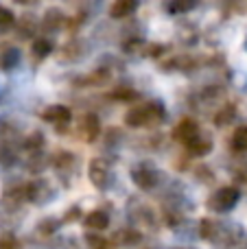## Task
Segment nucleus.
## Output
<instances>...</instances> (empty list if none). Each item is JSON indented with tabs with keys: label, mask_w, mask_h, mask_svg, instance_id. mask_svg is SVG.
Wrapping results in <instances>:
<instances>
[{
	"label": "nucleus",
	"mask_w": 247,
	"mask_h": 249,
	"mask_svg": "<svg viewBox=\"0 0 247 249\" xmlns=\"http://www.w3.org/2000/svg\"><path fill=\"white\" fill-rule=\"evenodd\" d=\"M164 118V109L160 103H147V105H138V107H131L125 114V123L129 127H147V124L160 123Z\"/></svg>",
	"instance_id": "nucleus-1"
},
{
	"label": "nucleus",
	"mask_w": 247,
	"mask_h": 249,
	"mask_svg": "<svg viewBox=\"0 0 247 249\" xmlns=\"http://www.w3.org/2000/svg\"><path fill=\"white\" fill-rule=\"evenodd\" d=\"M239 203V190L236 188H219L212 197L208 199V208L217 212H228Z\"/></svg>",
	"instance_id": "nucleus-2"
},
{
	"label": "nucleus",
	"mask_w": 247,
	"mask_h": 249,
	"mask_svg": "<svg viewBox=\"0 0 247 249\" xmlns=\"http://www.w3.org/2000/svg\"><path fill=\"white\" fill-rule=\"evenodd\" d=\"M197 133H199V124L195 121H191V118H184V121H179L175 124L173 129V138L177 142H186V144H191L193 140L197 138Z\"/></svg>",
	"instance_id": "nucleus-3"
},
{
	"label": "nucleus",
	"mask_w": 247,
	"mask_h": 249,
	"mask_svg": "<svg viewBox=\"0 0 247 249\" xmlns=\"http://www.w3.org/2000/svg\"><path fill=\"white\" fill-rule=\"evenodd\" d=\"M99 131H101L99 118H96L94 114H86V116L81 118V123H79V133H81V138L86 142H94Z\"/></svg>",
	"instance_id": "nucleus-4"
},
{
	"label": "nucleus",
	"mask_w": 247,
	"mask_h": 249,
	"mask_svg": "<svg viewBox=\"0 0 247 249\" xmlns=\"http://www.w3.org/2000/svg\"><path fill=\"white\" fill-rule=\"evenodd\" d=\"M131 177H134L136 186H140V188H144V190L153 188V186L158 184V173L153 171V168H147V166L134 168V173H131Z\"/></svg>",
	"instance_id": "nucleus-5"
},
{
	"label": "nucleus",
	"mask_w": 247,
	"mask_h": 249,
	"mask_svg": "<svg viewBox=\"0 0 247 249\" xmlns=\"http://www.w3.org/2000/svg\"><path fill=\"white\" fill-rule=\"evenodd\" d=\"M70 109L66 107V105H51V107L46 109V112L42 114V118L46 123H53V124H66L70 121Z\"/></svg>",
	"instance_id": "nucleus-6"
},
{
	"label": "nucleus",
	"mask_w": 247,
	"mask_h": 249,
	"mask_svg": "<svg viewBox=\"0 0 247 249\" xmlns=\"http://www.w3.org/2000/svg\"><path fill=\"white\" fill-rule=\"evenodd\" d=\"M90 179H92V184H94L96 188H103V186L107 184L109 171H107V166H105V162L94 160V162L90 164Z\"/></svg>",
	"instance_id": "nucleus-7"
},
{
	"label": "nucleus",
	"mask_w": 247,
	"mask_h": 249,
	"mask_svg": "<svg viewBox=\"0 0 247 249\" xmlns=\"http://www.w3.org/2000/svg\"><path fill=\"white\" fill-rule=\"evenodd\" d=\"M86 225L99 232V230H105L109 225V216L105 214V212H101V210H94V212H90V214L86 216Z\"/></svg>",
	"instance_id": "nucleus-8"
},
{
	"label": "nucleus",
	"mask_w": 247,
	"mask_h": 249,
	"mask_svg": "<svg viewBox=\"0 0 247 249\" xmlns=\"http://www.w3.org/2000/svg\"><path fill=\"white\" fill-rule=\"evenodd\" d=\"M136 7H138V4H136L134 0H116V2L112 4V9H109V13H112V18H125V16H129L131 11H136Z\"/></svg>",
	"instance_id": "nucleus-9"
},
{
	"label": "nucleus",
	"mask_w": 247,
	"mask_h": 249,
	"mask_svg": "<svg viewBox=\"0 0 247 249\" xmlns=\"http://www.w3.org/2000/svg\"><path fill=\"white\" fill-rule=\"evenodd\" d=\"M232 149L234 151H247V127H239L232 136Z\"/></svg>",
	"instance_id": "nucleus-10"
},
{
	"label": "nucleus",
	"mask_w": 247,
	"mask_h": 249,
	"mask_svg": "<svg viewBox=\"0 0 247 249\" xmlns=\"http://www.w3.org/2000/svg\"><path fill=\"white\" fill-rule=\"evenodd\" d=\"M114 241L125 247H131V245H136V243H140V234L131 232V230H125V232H118L116 236H114Z\"/></svg>",
	"instance_id": "nucleus-11"
},
{
	"label": "nucleus",
	"mask_w": 247,
	"mask_h": 249,
	"mask_svg": "<svg viewBox=\"0 0 247 249\" xmlns=\"http://www.w3.org/2000/svg\"><path fill=\"white\" fill-rule=\"evenodd\" d=\"M188 146H191V153L193 155H206L210 149H212V142L204 140V138H195V140H193Z\"/></svg>",
	"instance_id": "nucleus-12"
},
{
	"label": "nucleus",
	"mask_w": 247,
	"mask_h": 249,
	"mask_svg": "<svg viewBox=\"0 0 247 249\" xmlns=\"http://www.w3.org/2000/svg\"><path fill=\"white\" fill-rule=\"evenodd\" d=\"M51 51H53V46L46 42V39H35L33 42V55L37 57V59H44Z\"/></svg>",
	"instance_id": "nucleus-13"
},
{
	"label": "nucleus",
	"mask_w": 247,
	"mask_h": 249,
	"mask_svg": "<svg viewBox=\"0 0 247 249\" xmlns=\"http://www.w3.org/2000/svg\"><path fill=\"white\" fill-rule=\"evenodd\" d=\"M234 114H236L234 105H228V107L223 109L221 114H217V118H214V123H217L219 127H223V124H226V123H230L232 118H234Z\"/></svg>",
	"instance_id": "nucleus-14"
},
{
	"label": "nucleus",
	"mask_w": 247,
	"mask_h": 249,
	"mask_svg": "<svg viewBox=\"0 0 247 249\" xmlns=\"http://www.w3.org/2000/svg\"><path fill=\"white\" fill-rule=\"evenodd\" d=\"M18 59H20V55H18V51H7L2 55V59H0V66H2V68H13V66L18 64Z\"/></svg>",
	"instance_id": "nucleus-15"
},
{
	"label": "nucleus",
	"mask_w": 247,
	"mask_h": 249,
	"mask_svg": "<svg viewBox=\"0 0 247 249\" xmlns=\"http://www.w3.org/2000/svg\"><path fill=\"white\" fill-rule=\"evenodd\" d=\"M9 24H13V13L9 9L0 7V26H9Z\"/></svg>",
	"instance_id": "nucleus-16"
},
{
	"label": "nucleus",
	"mask_w": 247,
	"mask_h": 249,
	"mask_svg": "<svg viewBox=\"0 0 247 249\" xmlns=\"http://www.w3.org/2000/svg\"><path fill=\"white\" fill-rule=\"evenodd\" d=\"M201 228H204V230H201V236H204V238H208V236H212V234H214V223H212V221H204V223H201Z\"/></svg>",
	"instance_id": "nucleus-17"
},
{
	"label": "nucleus",
	"mask_w": 247,
	"mask_h": 249,
	"mask_svg": "<svg viewBox=\"0 0 247 249\" xmlns=\"http://www.w3.org/2000/svg\"><path fill=\"white\" fill-rule=\"evenodd\" d=\"M26 146H42V133H39V131L37 133H31Z\"/></svg>",
	"instance_id": "nucleus-18"
},
{
	"label": "nucleus",
	"mask_w": 247,
	"mask_h": 249,
	"mask_svg": "<svg viewBox=\"0 0 247 249\" xmlns=\"http://www.w3.org/2000/svg\"><path fill=\"white\" fill-rule=\"evenodd\" d=\"M0 249H16V241L13 238H2L0 241Z\"/></svg>",
	"instance_id": "nucleus-19"
},
{
	"label": "nucleus",
	"mask_w": 247,
	"mask_h": 249,
	"mask_svg": "<svg viewBox=\"0 0 247 249\" xmlns=\"http://www.w3.org/2000/svg\"><path fill=\"white\" fill-rule=\"evenodd\" d=\"M90 243H94L92 249H107V243H105L103 238H90Z\"/></svg>",
	"instance_id": "nucleus-20"
},
{
	"label": "nucleus",
	"mask_w": 247,
	"mask_h": 249,
	"mask_svg": "<svg viewBox=\"0 0 247 249\" xmlns=\"http://www.w3.org/2000/svg\"><path fill=\"white\" fill-rule=\"evenodd\" d=\"M193 2H186V4H171V11H186V9H191Z\"/></svg>",
	"instance_id": "nucleus-21"
}]
</instances>
